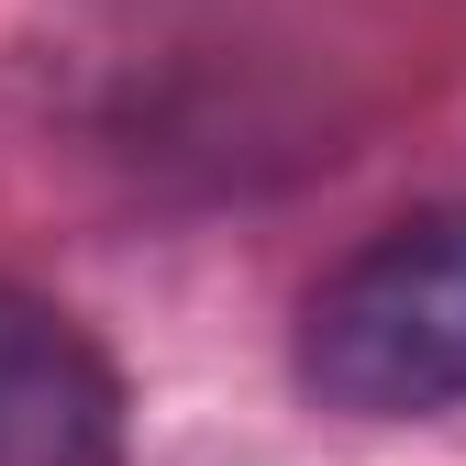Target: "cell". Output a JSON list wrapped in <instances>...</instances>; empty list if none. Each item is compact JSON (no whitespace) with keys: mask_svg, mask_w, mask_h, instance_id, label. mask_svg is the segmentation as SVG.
<instances>
[{"mask_svg":"<svg viewBox=\"0 0 466 466\" xmlns=\"http://www.w3.org/2000/svg\"><path fill=\"white\" fill-rule=\"evenodd\" d=\"M0 466H123L111 356L12 278H0Z\"/></svg>","mask_w":466,"mask_h":466,"instance_id":"2","label":"cell"},{"mask_svg":"<svg viewBox=\"0 0 466 466\" xmlns=\"http://www.w3.org/2000/svg\"><path fill=\"white\" fill-rule=\"evenodd\" d=\"M300 400L344 422H433L466 400V200L367 233L289 333Z\"/></svg>","mask_w":466,"mask_h":466,"instance_id":"1","label":"cell"}]
</instances>
